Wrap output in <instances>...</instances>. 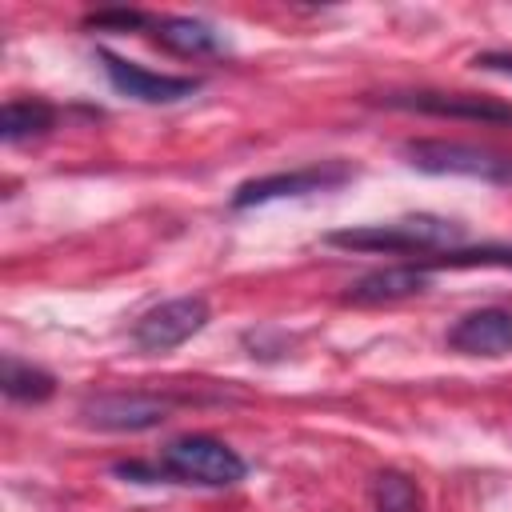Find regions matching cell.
Wrapping results in <instances>:
<instances>
[{"mask_svg":"<svg viewBox=\"0 0 512 512\" xmlns=\"http://www.w3.org/2000/svg\"><path fill=\"white\" fill-rule=\"evenodd\" d=\"M464 236V224L448 216H400L388 224H360V228H336L324 232V244L348 248V252H384V256H408V252H444L456 248Z\"/></svg>","mask_w":512,"mask_h":512,"instance_id":"cell-1","label":"cell"},{"mask_svg":"<svg viewBox=\"0 0 512 512\" xmlns=\"http://www.w3.org/2000/svg\"><path fill=\"white\" fill-rule=\"evenodd\" d=\"M400 156L408 168L424 176H468L492 188L512 192V152L488 148V144H464V140H404Z\"/></svg>","mask_w":512,"mask_h":512,"instance_id":"cell-2","label":"cell"},{"mask_svg":"<svg viewBox=\"0 0 512 512\" xmlns=\"http://www.w3.org/2000/svg\"><path fill=\"white\" fill-rule=\"evenodd\" d=\"M160 464L168 472V480L176 484H196V488H232L248 476V464L236 448H228L216 436L192 432V436H176L160 448Z\"/></svg>","mask_w":512,"mask_h":512,"instance_id":"cell-3","label":"cell"},{"mask_svg":"<svg viewBox=\"0 0 512 512\" xmlns=\"http://www.w3.org/2000/svg\"><path fill=\"white\" fill-rule=\"evenodd\" d=\"M348 180H356V168L348 160H320V164H304V168H292V172L252 176V180L232 188L228 204L236 212H244V208H260V204H272V200H300V196L332 192V188H344Z\"/></svg>","mask_w":512,"mask_h":512,"instance_id":"cell-4","label":"cell"},{"mask_svg":"<svg viewBox=\"0 0 512 512\" xmlns=\"http://www.w3.org/2000/svg\"><path fill=\"white\" fill-rule=\"evenodd\" d=\"M208 300L204 296H176V300H164L156 308H148L136 324H132V344L144 352V356H164L180 344H188L196 332H204L208 324Z\"/></svg>","mask_w":512,"mask_h":512,"instance_id":"cell-5","label":"cell"},{"mask_svg":"<svg viewBox=\"0 0 512 512\" xmlns=\"http://www.w3.org/2000/svg\"><path fill=\"white\" fill-rule=\"evenodd\" d=\"M96 60H100V68H104L108 84H112L120 96L140 100V104H180V100H188V96H196V92L204 88V80H200V76L148 72L144 64L124 60V56H116V52H108V48H100V52H96Z\"/></svg>","mask_w":512,"mask_h":512,"instance_id":"cell-6","label":"cell"},{"mask_svg":"<svg viewBox=\"0 0 512 512\" xmlns=\"http://www.w3.org/2000/svg\"><path fill=\"white\" fill-rule=\"evenodd\" d=\"M168 412H172V400L152 392H96L80 404L84 424L100 432H148V428H160Z\"/></svg>","mask_w":512,"mask_h":512,"instance_id":"cell-7","label":"cell"},{"mask_svg":"<svg viewBox=\"0 0 512 512\" xmlns=\"http://www.w3.org/2000/svg\"><path fill=\"white\" fill-rule=\"evenodd\" d=\"M384 108L424 112V116H452V120H480V124H512V104L468 96V92H388L380 96Z\"/></svg>","mask_w":512,"mask_h":512,"instance_id":"cell-8","label":"cell"},{"mask_svg":"<svg viewBox=\"0 0 512 512\" xmlns=\"http://www.w3.org/2000/svg\"><path fill=\"white\" fill-rule=\"evenodd\" d=\"M432 288V272L416 260V264H388L376 272H364L360 280H352L344 288V304H392V300H408Z\"/></svg>","mask_w":512,"mask_h":512,"instance_id":"cell-9","label":"cell"},{"mask_svg":"<svg viewBox=\"0 0 512 512\" xmlns=\"http://www.w3.org/2000/svg\"><path fill=\"white\" fill-rule=\"evenodd\" d=\"M448 348L464 356H508L512 352V312L508 308H476L448 328Z\"/></svg>","mask_w":512,"mask_h":512,"instance_id":"cell-10","label":"cell"},{"mask_svg":"<svg viewBox=\"0 0 512 512\" xmlns=\"http://www.w3.org/2000/svg\"><path fill=\"white\" fill-rule=\"evenodd\" d=\"M152 40L172 56H216L224 52V36L196 16H160L152 20Z\"/></svg>","mask_w":512,"mask_h":512,"instance_id":"cell-11","label":"cell"},{"mask_svg":"<svg viewBox=\"0 0 512 512\" xmlns=\"http://www.w3.org/2000/svg\"><path fill=\"white\" fill-rule=\"evenodd\" d=\"M0 388L16 404H44V400L56 396V376L44 372V368H36V364H24L16 356H4V364H0Z\"/></svg>","mask_w":512,"mask_h":512,"instance_id":"cell-12","label":"cell"},{"mask_svg":"<svg viewBox=\"0 0 512 512\" xmlns=\"http://www.w3.org/2000/svg\"><path fill=\"white\" fill-rule=\"evenodd\" d=\"M56 128V108L44 100H8L0 112V140L4 144H20L28 136H44Z\"/></svg>","mask_w":512,"mask_h":512,"instance_id":"cell-13","label":"cell"},{"mask_svg":"<svg viewBox=\"0 0 512 512\" xmlns=\"http://www.w3.org/2000/svg\"><path fill=\"white\" fill-rule=\"evenodd\" d=\"M428 272L440 268H512V244H476V248H444L420 260Z\"/></svg>","mask_w":512,"mask_h":512,"instance_id":"cell-14","label":"cell"},{"mask_svg":"<svg viewBox=\"0 0 512 512\" xmlns=\"http://www.w3.org/2000/svg\"><path fill=\"white\" fill-rule=\"evenodd\" d=\"M372 508L376 512H424V496L412 476L388 468L372 480Z\"/></svg>","mask_w":512,"mask_h":512,"instance_id":"cell-15","label":"cell"},{"mask_svg":"<svg viewBox=\"0 0 512 512\" xmlns=\"http://www.w3.org/2000/svg\"><path fill=\"white\" fill-rule=\"evenodd\" d=\"M84 28H96V32H140V28H152V20L136 8H100V12H88L84 16Z\"/></svg>","mask_w":512,"mask_h":512,"instance_id":"cell-16","label":"cell"},{"mask_svg":"<svg viewBox=\"0 0 512 512\" xmlns=\"http://www.w3.org/2000/svg\"><path fill=\"white\" fill-rule=\"evenodd\" d=\"M112 476L132 480V484H164L168 480V472H164L160 460L156 464H148V460H120V464H112Z\"/></svg>","mask_w":512,"mask_h":512,"instance_id":"cell-17","label":"cell"},{"mask_svg":"<svg viewBox=\"0 0 512 512\" xmlns=\"http://www.w3.org/2000/svg\"><path fill=\"white\" fill-rule=\"evenodd\" d=\"M472 68L512 76V52H476V56H472Z\"/></svg>","mask_w":512,"mask_h":512,"instance_id":"cell-18","label":"cell"}]
</instances>
